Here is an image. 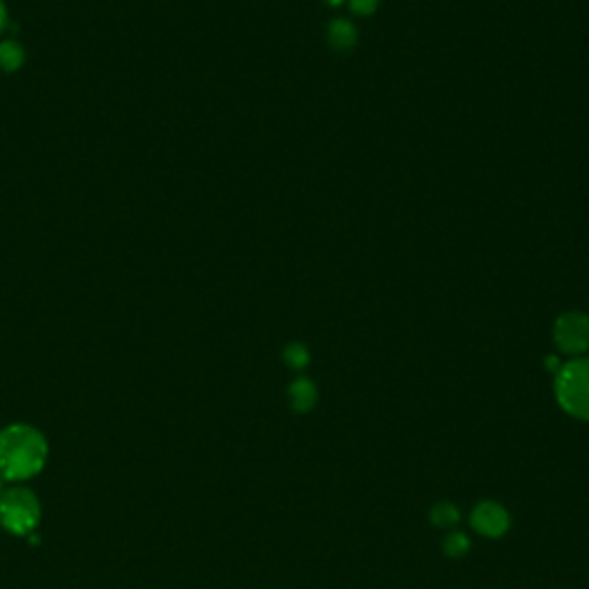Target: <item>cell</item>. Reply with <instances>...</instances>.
<instances>
[{"mask_svg":"<svg viewBox=\"0 0 589 589\" xmlns=\"http://www.w3.org/2000/svg\"><path fill=\"white\" fill-rule=\"evenodd\" d=\"M47 451V440L37 428L12 424L0 431V477L10 481L30 479L44 468Z\"/></svg>","mask_w":589,"mask_h":589,"instance_id":"cell-1","label":"cell"},{"mask_svg":"<svg viewBox=\"0 0 589 589\" xmlns=\"http://www.w3.org/2000/svg\"><path fill=\"white\" fill-rule=\"evenodd\" d=\"M557 401L571 417L589 422V360H573L557 373Z\"/></svg>","mask_w":589,"mask_h":589,"instance_id":"cell-2","label":"cell"},{"mask_svg":"<svg viewBox=\"0 0 589 589\" xmlns=\"http://www.w3.org/2000/svg\"><path fill=\"white\" fill-rule=\"evenodd\" d=\"M0 522L15 534L33 532L39 522L37 498L26 489L0 493Z\"/></svg>","mask_w":589,"mask_h":589,"instance_id":"cell-3","label":"cell"},{"mask_svg":"<svg viewBox=\"0 0 589 589\" xmlns=\"http://www.w3.org/2000/svg\"><path fill=\"white\" fill-rule=\"evenodd\" d=\"M555 343L566 355H580L589 348V318L584 313H564L555 322Z\"/></svg>","mask_w":589,"mask_h":589,"instance_id":"cell-4","label":"cell"},{"mask_svg":"<svg viewBox=\"0 0 589 589\" xmlns=\"http://www.w3.org/2000/svg\"><path fill=\"white\" fill-rule=\"evenodd\" d=\"M472 525L484 537H502L509 530V513L495 502H481L472 511Z\"/></svg>","mask_w":589,"mask_h":589,"instance_id":"cell-5","label":"cell"},{"mask_svg":"<svg viewBox=\"0 0 589 589\" xmlns=\"http://www.w3.org/2000/svg\"><path fill=\"white\" fill-rule=\"evenodd\" d=\"M327 39H330V44L336 51H348V48L355 47L357 33L355 28H352V24H348V21L343 19H336L334 24L330 26V30H327Z\"/></svg>","mask_w":589,"mask_h":589,"instance_id":"cell-6","label":"cell"},{"mask_svg":"<svg viewBox=\"0 0 589 589\" xmlns=\"http://www.w3.org/2000/svg\"><path fill=\"white\" fill-rule=\"evenodd\" d=\"M26 60L24 48L16 42H0V72H16Z\"/></svg>","mask_w":589,"mask_h":589,"instance_id":"cell-7","label":"cell"},{"mask_svg":"<svg viewBox=\"0 0 589 589\" xmlns=\"http://www.w3.org/2000/svg\"><path fill=\"white\" fill-rule=\"evenodd\" d=\"M290 401L298 410H309L316 403V387L309 380H298L290 387Z\"/></svg>","mask_w":589,"mask_h":589,"instance_id":"cell-8","label":"cell"},{"mask_svg":"<svg viewBox=\"0 0 589 589\" xmlns=\"http://www.w3.org/2000/svg\"><path fill=\"white\" fill-rule=\"evenodd\" d=\"M458 521V511L451 504H440V507L433 509V522L440 527H449Z\"/></svg>","mask_w":589,"mask_h":589,"instance_id":"cell-9","label":"cell"},{"mask_svg":"<svg viewBox=\"0 0 589 589\" xmlns=\"http://www.w3.org/2000/svg\"><path fill=\"white\" fill-rule=\"evenodd\" d=\"M286 362L290 366H295V369H302L309 362L307 348H302V345H290V348L286 350Z\"/></svg>","mask_w":589,"mask_h":589,"instance_id":"cell-10","label":"cell"},{"mask_svg":"<svg viewBox=\"0 0 589 589\" xmlns=\"http://www.w3.org/2000/svg\"><path fill=\"white\" fill-rule=\"evenodd\" d=\"M445 548H447V552H449V555H463V552L468 551V539H465L463 534L454 532V534H449V537H447Z\"/></svg>","mask_w":589,"mask_h":589,"instance_id":"cell-11","label":"cell"},{"mask_svg":"<svg viewBox=\"0 0 589 589\" xmlns=\"http://www.w3.org/2000/svg\"><path fill=\"white\" fill-rule=\"evenodd\" d=\"M350 7H352V12H355V15L366 16V15H371L375 7H378V0H350Z\"/></svg>","mask_w":589,"mask_h":589,"instance_id":"cell-12","label":"cell"},{"mask_svg":"<svg viewBox=\"0 0 589 589\" xmlns=\"http://www.w3.org/2000/svg\"><path fill=\"white\" fill-rule=\"evenodd\" d=\"M5 24H7V10H5V3L0 0V30L5 28Z\"/></svg>","mask_w":589,"mask_h":589,"instance_id":"cell-13","label":"cell"},{"mask_svg":"<svg viewBox=\"0 0 589 589\" xmlns=\"http://www.w3.org/2000/svg\"><path fill=\"white\" fill-rule=\"evenodd\" d=\"M330 5H339V3H343V0H327Z\"/></svg>","mask_w":589,"mask_h":589,"instance_id":"cell-14","label":"cell"}]
</instances>
